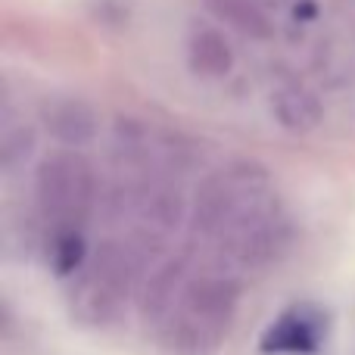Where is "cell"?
Masks as SVG:
<instances>
[{
	"mask_svg": "<svg viewBox=\"0 0 355 355\" xmlns=\"http://www.w3.org/2000/svg\"><path fill=\"white\" fill-rule=\"evenodd\" d=\"M240 287L234 277L202 275L187 281L162 321V343L172 355H212L225 343Z\"/></svg>",
	"mask_w": 355,
	"mask_h": 355,
	"instance_id": "obj_1",
	"label": "cell"
},
{
	"mask_svg": "<svg viewBox=\"0 0 355 355\" xmlns=\"http://www.w3.org/2000/svg\"><path fill=\"white\" fill-rule=\"evenodd\" d=\"M141 252L131 246L106 240L100 243L85 265L78 268L72 287V309L87 324H110L122 315L125 302L131 296V287L137 281Z\"/></svg>",
	"mask_w": 355,
	"mask_h": 355,
	"instance_id": "obj_2",
	"label": "cell"
},
{
	"mask_svg": "<svg viewBox=\"0 0 355 355\" xmlns=\"http://www.w3.org/2000/svg\"><path fill=\"white\" fill-rule=\"evenodd\" d=\"M97 181L81 153H53L35 172V196L50 227H81L94 206Z\"/></svg>",
	"mask_w": 355,
	"mask_h": 355,
	"instance_id": "obj_3",
	"label": "cell"
},
{
	"mask_svg": "<svg viewBox=\"0 0 355 355\" xmlns=\"http://www.w3.org/2000/svg\"><path fill=\"white\" fill-rule=\"evenodd\" d=\"M327 340V315L318 306L287 309L265 331L262 352L268 355H315Z\"/></svg>",
	"mask_w": 355,
	"mask_h": 355,
	"instance_id": "obj_4",
	"label": "cell"
},
{
	"mask_svg": "<svg viewBox=\"0 0 355 355\" xmlns=\"http://www.w3.org/2000/svg\"><path fill=\"white\" fill-rule=\"evenodd\" d=\"M271 110H275L277 122L293 135H309L312 128H318L321 116H324L321 100L302 85H281L271 97Z\"/></svg>",
	"mask_w": 355,
	"mask_h": 355,
	"instance_id": "obj_5",
	"label": "cell"
},
{
	"mask_svg": "<svg viewBox=\"0 0 355 355\" xmlns=\"http://www.w3.org/2000/svg\"><path fill=\"white\" fill-rule=\"evenodd\" d=\"M184 284H187V262L184 259H172L150 277L147 287H144V315H147V321H156V324L166 321Z\"/></svg>",
	"mask_w": 355,
	"mask_h": 355,
	"instance_id": "obj_6",
	"label": "cell"
},
{
	"mask_svg": "<svg viewBox=\"0 0 355 355\" xmlns=\"http://www.w3.org/2000/svg\"><path fill=\"white\" fill-rule=\"evenodd\" d=\"M187 62L202 78H225L234 66V50L221 31L200 28L193 31V37L187 44Z\"/></svg>",
	"mask_w": 355,
	"mask_h": 355,
	"instance_id": "obj_7",
	"label": "cell"
},
{
	"mask_svg": "<svg viewBox=\"0 0 355 355\" xmlns=\"http://www.w3.org/2000/svg\"><path fill=\"white\" fill-rule=\"evenodd\" d=\"M44 122H47L50 135L60 137L62 144H87L97 131L91 106L81 100H53L44 112Z\"/></svg>",
	"mask_w": 355,
	"mask_h": 355,
	"instance_id": "obj_8",
	"label": "cell"
},
{
	"mask_svg": "<svg viewBox=\"0 0 355 355\" xmlns=\"http://www.w3.org/2000/svg\"><path fill=\"white\" fill-rule=\"evenodd\" d=\"M209 12L215 19H221L225 25H231L234 31H240L243 37L252 41H268L275 35V25L265 16V10L252 0H206Z\"/></svg>",
	"mask_w": 355,
	"mask_h": 355,
	"instance_id": "obj_9",
	"label": "cell"
},
{
	"mask_svg": "<svg viewBox=\"0 0 355 355\" xmlns=\"http://www.w3.org/2000/svg\"><path fill=\"white\" fill-rule=\"evenodd\" d=\"M87 250L81 240V227H53L50 234V262L56 275H75L85 265Z\"/></svg>",
	"mask_w": 355,
	"mask_h": 355,
	"instance_id": "obj_10",
	"label": "cell"
},
{
	"mask_svg": "<svg viewBox=\"0 0 355 355\" xmlns=\"http://www.w3.org/2000/svg\"><path fill=\"white\" fill-rule=\"evenodd\" d=\"M35 150V131L31 128H12L3 135V166L12 168L25 162V156Z\"/></svg>",
	"mask_w": 355,
	"mask_h": 355,
	"instance_id": "obj_11",
	"label": "cell"
}]
</instances>
